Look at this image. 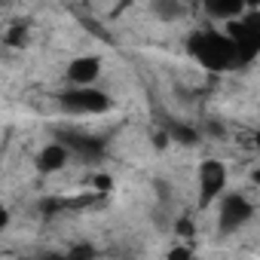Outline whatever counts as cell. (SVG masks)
<instances>
[{
	"mask_svg": "<svg viewBox=\"0 0 260 260\" xmlns=\"http://www.w3.org/2000/svg\"><path fill=\"white\" fill-rule=\"evenodd\" d=\"M187 49L190 55L211 74H220V71H230L236 68V46L233 40L223 34V31H214V28H202V31H193L187 37Z\"/></svg>",
	"mask_w": 260,
	"mask_h": 260,
	"instance_id": "6da1fadb",
	"label": "cell"
},
{
	"mask_svg": "<svg viewBox=\"0 0 260 260\" xmlns=\"http://www.w3.org/2000/svg\"><path fill=\"white\" fill-rule=\"evenodd\" d=\"M223 34L236 46V64H248V61L257 58V52H260V25H257L254 10H245L236 22H226Z\"/></svg>",
	"mask_w": 260,
	"mask_h": 260,
	"instance_id": "7a4b0ae2",
	"label": "cell"
},
{
	"mask_svg": "<svg viewBox=\"0 0 260 260\" xmlns=\"http://www.w3.org/2000/svg\"><path fill=\"white\" fill-rule=\"evenodd\" d=\"M113 104V98L95 86H83V89H64L58 95V107L64 113H77V116H98L107 113Z\"/></svg>",
	"mask_w": 260,
	"mask_h": 260,
	"instance_id": "3957f363",
	"label": "cell"
},
{
	"mask_svg": "<svg viewBox=\"0 0 260 260\" xmlns=\"http://www.w3.org/2000/svg\"><path fill=\"white\" fill-rule=\"evenodd\" d=\"M58 144L68 150V156H80V159H104L107 153V141L101 135H89V132H77V128H58Z\"/></svg>",
	"mask_w": 260,
	"mask_h": 260,
	"instance_id": "277c9868",
	"label": "cell"
},
{
	"mask_svg": "<svg viewBox=\"0 0 260 260\" xmlns=\"http://www.w3.org/2000/svg\"><path fill=\"white\" fill-rule=\"evenodd\" d=\"M254 217V205L248 196L242 193H230V196H220V211H217V226L223 236L242 230L248 220Z\"/></svg>",
	"mask_w": 260,
	"mask_h": 260,
	"instance_id": "5b68a950",
	"label": "cell"
},
{
	"mask_svg": "<svg viewBox=\"0 0 260 260\" xmlns=\"http://www.w3.org/2000/svg\"><path fill=\"white\" fill-rule=\"evenodd\" d=\"M226 190V166L220 159H202L199 162V208H208L214 199H220Z\"/></svg>",
	"mask_w": 260,
	"mask_h": 260,
	"instance_id": "8992f818",
	"label": "cell"
},
{
	"mask_svg": "<svg viewBox=\"0 0 260 260\" xmlns=\"http://www.w3.org/2000/svg\"><path fill=\"white\" fill-rule=\"evenodd\" d=\"M71 89H83V86H95V80L101 77V58L98 55H80L68 64L64 71Z\"/></svg>",
	"mask_w": 260,
	"mask_h": 260,
	"instance_id": "52a82bcc",
	"label": "cell"
},
{
	"mask_svg": "<svg viewBox=\"0 0 260 260\" xmlns=\"http://www.w3.org/2000/svg\"><path fill=\"white\" fill-rule=\"evenodd\" d=\"M71 156H68V150L58 144V141H52V144H46L40 153H37V169L43 172V175H52V172H58V169H64V162H68Z\"/></svg>",
	"mask_w": 260,
	"mask_h": 260,
	"instance_id": "ba28073f",
	"label": "cell"
},
{
	"mask_svg": "<svg viewBox=\"0 0 260 260\" xmlns=\"http://www.w3.org/2000/svg\"><path fill=\"white\" fill-rule=\"evenodd\" d=\"M205 13L211 19H217V22H236L245 13V4H242V0H208Z\"/></svg>",
	"mask_w": 260,
	"mask_h": 260,
	"instance_id": "9c48e42d",
	"label": "cell"
},
{
	"mask_svg": "<svg viewBox=\"0 0 260 260\" xmlns=\"http://www.w3.org/2000/svg\"><path fill=\"white\" fill-rule=\"evenodd\" d=\"M166 135H169V141H178L184 147H193L199 141V132H196L190 122H169L166 125Z\"/></svg>",
	"mask_w": 260,
	"mask_h": 260,
	"instance_id": "30bf717a",
	"label": "cell"
},
{
	"mask_svg": "<svg viewBox=\"0 0 260 260\" xmlns=\"http://www.w3.org/2000/svg\"><path fill=\"white\" fill-rule=\"evenodd\" d=\"M153 13H156L162 22H175V19H181L187 10H184L181 4H175V0H156V4H153Z\"/></svg>",
	"mask_w": 260,
	"mask_h": 260,
	"instance_id": "8fae6325",
	"label": "cell"
},
{
	"mask_svg": "<svg viewBox=\"0 0 260 260\" xmlns=\"http://www.w3.org/2000/svg\"><path fill=\"white\" fill-rule=\"evenodd\" d=\"M4 43L13 46V49H22V46L28 43V22H16V25H10L7 34H4Z\"/></svg>",
	"mask_w": 260,
	"mask_h": 260,
	"instance_id": "7c38bea8",
	"label": "cell"
},
{
	"mask_svg": "<svg viewBox=\"0 0 260 260\" xmlns=\"http://www.w3.org/2000/svg\"><path fill=\"white\" fill-rule=\"evenodd\" d=\"M92 257H95V248L86 245V242H77L64 251V260H92Z\"/></svg>",
	"mask_w": 260,
	"mask_h": 260,
	"instance_id": "4fadbf2b",
	"label": "cell"
},
{
	"mask_svg": "<svg viewBox=\"0 0 260 260\" xmlns=\"http://www.w3.org/2000/svg\"><path fill=\"white\" fill-rule=\"evenodd\" d=\"M166 260H196L193 245H190V242H178V245H172L169 254H166Z\"/></svg>",
	"mask_w": 260,
	"mask_h": 260,
	"instance_id": "5bb4252c",
	"label": "cell"
},
{
	"mask_svg": "<svg viewBox=\"0 0 260 260\" xmlns=\"http://www.w3.org/2000/svg\"><path fill=\"white\" fill-rule=\"evenodd\" d=\"M110 190H113L110 175H95V193H98V196H107Z\"/></svg>",
	"mask_w": 260,
	"mask_h": 260,
	"instance_id": "9a60e30c",
	"label": "cell"
},
{
	"mask_svg": "<svg viewBox=\"0 0 260 260\" xmlns=\"http://www.w3.org/2000/svg\"><path fill=\"white\" fill-rule=\"evenodd\" d=\"M175 233H178L181 239H193V233H196V226H193V220H187V217H181V220L175 223Z\"/></svg>",
	"mask_w": 260,
	"mask_h": 260,
	"instance_id": "2e32d148",
	"label": "cell"
},
{
	"mask_svg": "<svg viewBox=\"0 0 260 260\" xmlns=\"http://www.w3.org/2000/svg\"><path fill=\"white\" fill-rule=\"evenodd\" d=\"M169 144H172V141H169V135H166V128H159V132L153 135V147H156V150H166Z\"/></svg>",
	"mask_w": 260,
	"mask_h": 260,
	"instance_id": "e0dca14e",
	"label": "cell"
},
{
	"mask_svg": "<svg viewBox=\"0 0 260 260\" xmlns=\"http://www.w3.org/2000/svg\"><path fill=\"white\" fill-rule=\"evenodd\" d=\"M7 226H10V211H7L4 205H0V233H4Z\"/></svg>",
	"mask_w": 260,
	"mask_h": 260,
	"instance_id": "ac0fdd59",
	"label": "cell"
}]
</instances>
